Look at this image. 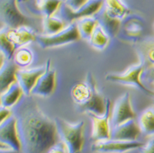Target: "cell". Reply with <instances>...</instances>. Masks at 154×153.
<instances>
[{
	"mask_svg": "<svg viewBox=\"0 0 154 153\" xmlns=\"http://www.w3.org/2000/svg\"><path fill=\"white\" fill-rule=\"evenodd\" d=\"M14 109L22 153H47L58 142L55 121L48 117L30 96L21 98Z\"/></svg>",
	"mask_w": 154,
	"mask_h": 153,
	"instance_id": "6da1fadb",
	"label": "cell"
},
{
	"mask_svg": "<svg viewBox=\"0 0 154 153\" xmlns=\"http://www.w3.org/2000/svg\"><path fill=\"white\" fill-rule=\"evenodd\" d=\"M54 121L58 137L65 144L68 153L81 152L85 143V122L80 121L76 123H71L60 117H56Z\"/></svg>",
	"mask_w": 154,
	"mask_h": 153,
	"instance_id": "7a4b0ae2",
	"label": "cell"
},
{
	"mask_svg": "<svg viewBox=\"0 0 154 153\" xmlns=\"http://www.w3.org/2000/svg\"><path fill=\"white\" fill-rule=\"evenodd\" d=\"M144 68L145 66L140 62L138 64L130 66L123 73L108 74L106 76V80L122 84L133 86L148 96H154V92L148 89L141 80V75Z\"/></svg>",
	"mask_w": 154,
	"mask_h": 153,
	"instance_id": "3957f363",
	"label": "cell"
},
{
	"mask_svg": "<svg viewBox=\"0 0 154 153\" xmlns=\"http://www.w3.org/2000/svg\"><path fill=\"white\" fill-rule=\"evenodd\" d=\"M80 38L75 22L69 24L65 29L53 35H39L36 36L35 41L44 49L58 47L72 42L77 41Z\"/></svg>",
	"mask_w": 154,
	"mask_h": 153,
	"instance_id": "277c9868",
	"label": "cell"
},
{
	"mask_svg": "<svg viewBox=\"0 0 154 153\" xmlns=\"http://www.w3.org/2000/svg\"><path fill=\"white\" fill-rule=\"evenodd\" d=\"M144 29V20L137 15H128L122 21L117 35L123 41L137 44L140 41Z\"/></svg>",
	"mask_w": 154,
	"mask_h": 153,
	"instance_id": "5b68a950",
	"label": "cell"
},
{
	"mask_svg": "<svg viewBox=\"0 0 154 153\" xmlns=\"http://www.w3.org/2000/svg\"><path fill=\"white\" fill-rule=\"evenodd\" d=\"M103 6V0H89L80 9L76 12H73L63 3L58 9L59 17H61L66 23L75 22L77 20L88 17H93Z\"/></svg>",
	"mask_w": 154,
	"mask_h": 153,
	"instance_id": "8992f818",
	"label": "cell"
},
{
	"mask_svg": "<svg viewBox=\"0 0 154 153\" xmlns=\"http://www.w3.org/2000/svg\"><path fill=\"white\" fill-rule=\"evenodd\" d=\"M17 0H1V21L9 29L26 26L28 18L17 8Z\"/></svg>",
	"mask_w": 154,
	"mask_h": 153,
	"instance_id": "52a82bcc",
	"label": "cell"
},
{
	"mask_svg": "<svg viewBox=\"0 0 154 153\" xmlns=\"http://www.w3.org/2000/svg\"><path fill=\"white\" fill-rule=\"evenodd\" d=\"M0 143L1 147L11 148L18 152L21 151L17 131V121L14 115L0 123Z\"/></svg>",
	"mask_w": 154,
	"mask_h": 153,
	"instance_id": "ba28073f",
	"label": "cell"
},
{
	"mask_svg": "<svg viewBox=\"0 0 154 153\" xmlns=\"http://www.w3.org/2000/svg\"><path fill=\"white\" fill-rule=\"evenodd\" d=\"M111 102L107 98V110L103 115H96L92 113H88L89 119L92 121V133L91 139L93 141H102L107 140L111 138Z\"/></svg>",
	"mask_w": 154,
	"mask_h": 153,
	"instance_id": "9c48e42d",
	"label": "cell"
},
{
	"mask_svg": "<svg viewBox=\"0 0 154 153\" xmlns=\"http://www.w3.org/2000/svg\"><path fill=\"white\" fill-rule=\"evenodd\" d=\"M136 117L131 105V96L129 93H125L114 103L111 114V127H115L125 121L133 120Z\"/></svg>",
	"mask_w": 154,
	"mask_h": 153,
	"instance_id": "30bf717a",
	"label": "cell"
},
{
	"mask_svg": "<svg viewBox=\"0 0 154 153\" xmlns=\"http://www.w3.org/2000/svg\"><path fill=\"white\" fill-rule=\"evenodd\" d=\"M143 143L139 141H124L116 139H107L94 142L91 149L99 153H124L129 151L139 149Z\"/></svg>",
	"mask_w": 154,
	"mask_h": 153,
	"instance_id": "8fae6325",
	"label": "cell"
},
{
	"mask_svg": "<svg viewBox=\"0 0 154 153\" xmlns=\"http://www.w3.org/2000/svg\"><path fill=\"white\" fill-rule=\"evenodd\" d=\"M46 71L39 77L35 85L31 90L30 96L50 97L55 91L57 87V72L55 69L51 67V60L48 59L46 62Z\"/></svg>",
	"mask_w": 154,
	"mask_h": 153,
	"instance_id": "7c38bea8",
	"label": "cell"
},
{
	"mask_svg": "<svg viewBox=\"0 0 154 153\" xmlns=\"http://www.w3.org/2000/svg\"><path fill=\"white\" fill-rule=\"evenodd\" d=\"M96 81L91 72H88L85 81L76 83L71 90V96L77 108L89 102L97 90Z\"/></svg>",
	"mask_w": 154,
	"mask_h": 153,
	"instance_id": "4fadbf2b",
	"label": "cell"
},
{
	"mask_svg": "<svg viewBox=\"0 0 154 153\" xmlns=\"http://www.w3.org/2000/svg\"><path fill=\"white\" fill-rule=\"evenodd\" d=\"M45 71L46 65L32 69H18L17 71V82L19 84L25 96H30L32 88Z\"/></svg>",
	"mask_w": 154,
	"mask_h": 153,
	"instance_id": "5bb4252c",
	"label": "cell"
},
{
	"mask_svg": "<svg viewBox=\"0 0 154 153\" xmlns=\"http://www.w3.org/2000/svg\"><path fill=\"white\" fill-rule=\"evenodd\" d=\"M141 130L134 119L130 120L112 127L111 130V139L124 140V141H136L140 135Z\"/></svg>",
	"mask_w": 154,
	"mask_h": 153,
	"instance_id": "9a60e30c",
	"label": "cell"
},
{
	"mask_svg": "<svg viewBox=\"0 0 154 153\" xmlns=\"http://www.w3.org/2000/svg\"><path fill=\"white\" fill-rule=\"evenodd\" d=\"M36 36L35 30L27 26H22L16 29L8 28V37L15 44L17 49L25 47L30 42L35 41Z\"/></svg>",
	"mask_w": 154,
	"mask_h": 153,
	"instance_id": "2e32d148",
	"label": "cell"
},
{
	"mask_svg": "<svg viewBox=\"0 0 154 153\" xmlns=\"http://www.w3.org/2000/svg\"><path fill=\"white\" fill-rule=\"evenodd\" d=\"M19 68L17 66L13 61H8L1 55V64H0V88L1 93L17 82L16 73Z\"/></svg>",
	"mask_w": 154,
	"mask_h": 153,
	"instance_id": "e0dca14e",
	"label": "cell"
},
{
	"mask_svg": "<svg viewBox=\"0 0 154 153\" xmlns=\"http://www.w3.org/2000/svg\"><path fill=\"white\" fill-rule=\"evenodd\" d=\"M94 17L98 20V26L103 28L110 38H114L118 35L122 21L108 14L103 7L94 15Z\"/></svg>",
	"mask_w": 154,
	"mask_h": 153,
	"instance_id": "ac0fdd59",
	"label": "cell"
},
{
	"mask_svg": "<svg viewBox=\"0 0 154 153\" xmlns=\"http://www.w3.org/2000/svg\"><path fill=\"white\" fill-rule=\"evenodd\" d=\"M135 49L140 62L146 66H154V38L149 37L138 42Z\"/></svg>",
	"mask_w": 154,
	"mask_h": 153,
	"instance_id": "d6986e66",
	"label": "cell"
},
{
	"mask_svg": "<svg viewBox=\"0 0 154 153\" xmlns=\"http://www.w3.org/2000/svg\"><path fill=\"white\" fill-rule=\"evenodd\" d=\"M23 95L24 93L19 84L17 82L14 83L8 89L1 93L0 106L12 108L21 101Z\"/></svg>",
	"mask_w": 154,
	"mask_h": 153,
	"instance_id": "ffe728a7",
	"label": "cell"
},
{
	"mask_svg": "<svg viewBox=\"0 0 154 153\" xmlns=\"http://www.w3.org/2000/svg\"><path fill=\"white\" fill-rule=\"evenodd\" d=\"M104 9L113 17L122 21L131 13V10L122 0H103Z\"/></svg>",
	"mask_w": 154,
	"mask_h": 153,
	"instance_id": "44dd1931",
	"label": "cell"
},
{
	"mask_svg": "<svg viewBox=\"0 0 154 153\" xmlns=\"http://www.w3.org/2000/svg\"><path fill=\"white\" fill-rule=\"evenodd\" d=\"M139 126L141 133L144 135H153L154 106H149L140 114L139 118Z\"/></svg>",
	"mask_w": 154,
	"mask_h": 153,
	"instance_id": "7402d4cb",
	"label": "cell"
},
{
	"mask_svg": "<svg viewBox=\"0 0 154 153\" xmlns=\"http://www.w3.org/2000/svg\"><path fill=\"white\" fill-rule=\"evenodd\" d=\"M75 23L80 38L84 39H89L92 33L98 25V20L94 16L79 19L75 21Z\"/></svg>",
	"mask_w": 154,
	"mask_h": 153,
	"instance_id": "603a6c76",
	"label": "cell"
},
{
	"mask_svg": "<svg viewBox=\"0 0 154 153\" xmlns=\"http://www.w3.org/2000/svg\"><path fill=\"white\" fill-rule=\"evenodd\" d=\"M66 22L61 17H44L43 20V35H53L62 31L66 28Z\"/></svg>",
	"mask_w": 154,
	"mask_h": 153,
	"instance_id": "cb8c5ba5",
	"label": "cell"
},
{
	"mask_svg": "<svg viewBox=\"0 0 154 153\" xmlns=\"http://www.w3.org/2000/svg\"><path fill=\"white\" fill-rule=\"evenodd\" d=\"M64 3V0H35L36 9L44 17H52Z\"/></svg>",
	"mask_w": 154,
	"mask_h": 153,
	"instance_id": "d4e9b609",
	"label": "cell"
},
{
	"mask_svg": "<svg viewBox=\"0 0 154 153\" xmlns=\"http://www.w3.org/2000/svg\"><path fill=\"white\" fill-rule=\"evenodd\" d=\"M8 28L5 26V28L1 29L0 33V50L1 55L4 57V58L8 61H12L14 56L17 47L15 44H13L8 37Z\"/></svg>",
	"mask_w": 154,
	"mask_h": 153,
	"instance_id": "484cf974",
	"label": "cell"
},
{
	"mask_svg": "<svg viewBox=\"0 0 154 153\" xmlns=\"http://www.w3.org/2000/svg\"><path fill=\"white\" fill-rule=\"evenodd\" d=\"M89 44L93 47L98 50L106 48L110 41V37L107 35L100 26H97L89 38Z\"/></svg>",
	"mask_w": 154,
	"mask_h": 153,
	"instance_id": "4316f807",
	"label": "cell"
},
{
	"mask_svg": "<svg viewBox=\"0 0 154 153\" xmlns=\"http://www.w3.org/2000/svg\"><path fill=\"white\" fill-rule=\"evenodd\" d=\"M34 54L29 47H21L16 50L12 61L18 68H26L32 63Z\"/></svg>",
	"mask_w": 154,
	"mask_h": 153,
	"instance_id": "83f0119b",
	"label": "cell"
},
{
	"mask_svg": "<svg viewBox=\"0 0 154 153\" xmlns=\"http://www.w3.org/2000/svg\"><path fill=\"white\" fill-rule=\"evenodd\" d=\"M142 82H148L154 84V66H148L144 68L141 75Z\"/></svg>",
	"mask_w": 154,
	"mask_h": 153,
	"instance_id": "f1b7e54d",
	"label": "cell"
},
{
	"mask_svg": "<svg viewBox=\"0 0 154 153\" xmlns=\"http://www.w3.org/2000/svg\"><path fill=\"white\" fill-rule=\"evenodd\" d=\"M88 2L89 0H65L64 3L73 12H76L85 6Z\"/></svg>",
	"mask_w": 154,
	"mask_h": 153,
	"instance_id": "f546056e",
	"label": "cell"
},
{
	"mask_svg": "<svg viewBox=\"0 0 154 153\" xmlns=\"http://www.w3.org/2000/svg\"><path fill=\"white\" fill-rule=\"evenodd\" d=\"M47 153H68V151L65 144L62 142H59L51 147Z\"/></svg>",
	"mask_w": 154,
	"mask_h": 153,
	"instance_id": "4dcf8cb0",
	"label": "cell"
},
{
	"mask_svg": "<svg viewBox=\"0 0 154 153\" xmlns=\"http://www.w3.org/2000/svg\"><path fill=\"white\" fill-rule=\"evenodd\" d=\"M140 153H154V139H150L149 141L139 148Z\"/></svg>",
	"mask_w": 154,
	"mask_h": 153,
	"instance_id": "1f68e13d",
	"label": "cell"
},
{
	"mask_svg": "<svg viewBox=\"0 0 154 153\" xmlns=\"http://www.w3.org/2000/svg\"><path fill=\"white\" fill-rule=\"evenodd\" d=\"M12 108L3 107L0 106V115H1V122H3L9 117H11L13 115V111L11 110Z\"/></svg>",
	"mask_w": 154,
	"mask_h": 153,
	"instance_id": "d6a6232c",
	"label": "cell"
},
{
	"mask_svg": "<svg viewBox=\"0 0 154 153\" xmlns=\"http://www.w3.org/2000/svg\"><path fill=\"white\" fill-rule=\"evenodd\" d=\"M0 153H18V151L11 149V148H6V147H1Z\"/></svg>",
	"mask_w": 154,
	"mask_h": 153,
	"instance_id": "836d02e7",
	"label": "cell"
},
{
	"mask_svg": "<svg viewBox=\"0 0 154 153\" xmlns=\"http://www.w3.org/2000/svg\"><path fill=\"white\" fill-rule=\"evenodd\" d=\"M26 1H28V0H17L18 3H22V2H26ZM65 1V0H64Z\"/></svg>",
	"mask_w": 154,
	"mask_h": 153,
	"instance_id": "e575fe53",
	"label": "cell"
}]
</instances>
